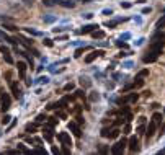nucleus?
Instances as JSON below:
<instances>
[{
  "mask_svg": "<svg viewBox=\"0 0 165 155\" xmlns=\"http://www.w3.org/2000/svg\"><path fill=\"white\" fill-rule=\"evenodd\" d=\"M126 145H128V140L126 139H121L120 142H116L115 145H113V147H111V154H123V150H124V147Z\"/></svg>",
  "mask_w": 165,
  "mask_h": 155,
  "instance_id": "obj_1",
  "label": "nucleus"
},
{
  "mask_svg": "<svg viewBox=\"0 0 165 155\" xmlns=\"http://www.w3.org/2000/svg\"><path fill=\"white\" fill-rule=\"evenodd\" d=\"M0 103H2V111L5 113V111H8V108H10V103H12V100H10V96L7 95V93H2L0 91Z\"/></svg>",
  "mask_w": 165,
  "mask_h": 155,
  "instance_id": "obj_2",
  "label": "nucleus"
},
{
  "mask_svg": "<svg viewBox=\"0 0 165 155\" xmlns=\"http://www.w3.org/2000/svg\"><path fill=\"white\" fill-rule=\"evenodd\" d=\"M157 57H159V52H155V51L149 49V51H147V54L144 56V62H145V64L155 62V60H157Z\"/></svg>",
  "mask_w": 165,
  "mask_h": 155,
  "instance_id": "obj_3",
  "label": "nucleus"
},
{
  "mask_svg": "<svg viewBox=\"0 0 165 155\" xmlns=\"http://www.w3.org/2000/svg\"><path fill=\"white\" fill-rule=\"evenodd\" d=\"M129 150H131V152H139V150H141L139 139H137V137H131V139H129Z\"/></svg>",
  "mask_w": 165,
  "mask_h": 155,
  "instance_id": "obj_4",
  "label": "nucleus"
},
{
  "mask_svg": "<svg viewBox=\"0 0 165 155\" xmlns=\"http://www.w3.org/2000/svg\"><path fill=\"white\" fill-rule=\"evenodd\" d=\"M57 137H59V140H60L64 145H67V147H70V145H72V139H70V135L67 134V132H60Z\"/></svg>",
  "mask_w": 165,
  "mask_h": 155,
  "instance_id": "obj_5",
  "label": "nucleus"
},
{
  "mask_svg": "<svg viewBox=\"0 0 165 155\" xmlns=\"http://www.w3.org/2000/svg\"><path fill=\"white\" fill-rule=\"evenodd\" d=\"M137 98H139V96H137V93H131V95L124 96V98H121L118 103H120V105H126V103H129V101H136Z\"/></svg>",
  "mask_w": 165,
  "mask_h": 155,
  "instance_id": "obj_6",
  "label": "nucleus"
},
{
  "mask_svg": "<svg viewBox=\"0 0 165 155\" xmlns=\"http://www.w3.org/2000/svg\"><path fill=\"white\" fill-rule=\"evenodd\" d=\"M43 132H44V139L48 140V142H51L52 140V126H44L43 127Z\"/></svg>",
  "mask_w": 165,
  "mask_h": 155,
  "instance_id": "obj_7",
  "label": "nucleus"
},
{
  "mask_svg": "<svg viewBox=\"0 0 165 155\" xmlns=\"http://www.w3.org/2000/svg\"><path fill=\"white\" fill-rule=\"evenodd\" d=\"M101 54H103L101 51H92L90 54H88V56L85 57V62H87V64H90V62H93V60H95L96 57H98V56H101Z\"/></svg>",
  "mask_w": 165,
  "mask_h": 155,
  "instance_id": "obj_8",
  "label": "nucleus"
},
{
  "mask_svg": "<svg viewBox=\"0 0 165 155\" xmlns=\"http://www.w3.org/2000/svg\"><path fill=\"white\" fill-rule=\"evenodd\" d=\"M155 127H157V124H155L154 121H152V123H149L147 129H145V135H147V139H149V137H152V135L155 134Z\"/></svg>",
  "mask_w": 165,
  "mask_h": 155,
  "instance_id": "obj_9",
  "label": "nucleus"
},
{
  "mask_svg": "<svg viewBox=\"0 0 165 155\" xmlns=\"http://www.w3.org/2000/svg\"><path fill=\"white\" fill-rule=\"evenodd\" d=\"M69 129L74 132L75 137H80V135H82V132H80V129H79V126H77V123H74V121H70V123H69Z\"/></svg>",
  "mask_w": 165,
  "mask_h": 155,
  "instance_id": "obj_10",
  "label": "nucleus"
},
{
  "mask_svg": "<svg viewBox=\"0 0 165 155\" xmlns=\"http://www.w3.org/2000/svg\"><path fill=\"white\" fill-rule=\"evenodd\" d=\"M98 30V25H85L82 30H80V33L82 35H88V33H92V31Z\"/></svg>",
  "mask_w": 165,
  "mask_h": 155,
  "instance_id": "obj_11",
  "label": "nucleus"
},
{
  "mask_svg": "<svg viewBox=\"0 0 165 155\" xmlns=\"http://www.w3.org/2000/svg\"><path fill=\"white\" fill-rule=\"evenodd\" d=\"M16 67H18V72H20V79H25L26 77V64L20 60V62L16 64Z\"/></svg>",
  "mask_w": 165,
  "mask_h": 155,
  "instance_id": "obj_12",
  "label": "nucleus"
},
{
  "mask_svg": "<svg viewBox=\"0 0 165 155\" xmlns=\"http://www.w3.org/2000/svg\"><path fill=\"white\" fill-rule=\"evenodd\" d=\"M12 91H13V96H15L16 100L21 98V90H20V87L16 85V83H12Z\"/></svg>",
  "mask_w": 165,
  "mask_h": 155,
  "instance_id": "obj_13",
  "label": "nucleus"
},
{
  "mask_svg": "<svg viewBox=\"0 0 165 155\" xmlns=\"http://www.w3.org/2000/svg\"><path fill=\"white\" fill-rule=\"evenodd\" d=\"M92 36H93L95 39H101V38H105V33L101 30H95V31H92Z\"/></svg>",
  "mask_w": 165,
  "mask_h": 155,
  "instance_id": "obj_14",
  "label": "nucleus"
},
{
  "mask_svg": "<svg viewBox=\"0 0 165 155\" xmlns=\"http://www.w3.org/2000/svg\"><path fill=\"white\" fill-rule=\"evenodd\" d=\"M59 3L62 7H65V8H74V7H75V3H74V2H70V0H60Z\"/></svg>",
  "mask_w": 165,
  "mask_h": 155,
  "instance_id": "obj_15",
  "label": "nucleus"
},
{
  "mask_svg": "<svg viewBox=\"0 0 165 155\" xmlns=\"http://www.w3.org/2000/svg\"><path fill=\"white\" fill-rule=\"evenodd\" d=\"M155 28H157V30H162V28H165V15L162 16V18H160L159 21H157V25H155Z\"/></svg>",
  "mask_w": 165,
  "mask_h": 155,
  "instance_id": "obj_16",
  "label": "nucleus"
},
{
  "mask_svg": "<svg viewBox=\"0 0 165 155\" xmlns=\"http://www.w3.org/2000/svg\"><path fill=\"white\" fill-rule=\"evenodd\" d=\"M132 85H134V88H141V87L144 85V80H142V77H137V79H136V82L132 83Z\"/></svg>",
  "mask_w": 165,
  "mask_h": 155,
  "instance_id": "obj_17",
  "label": "nucleus"
},
{
  "mask_svg": "<svg viewBox=\"0 0 165 155\" xmlns=\"http://www.w3.org/2000/svg\"><path fill=\"white\" fill-rule=\"evenodd\" d=\"M152 121H154L155 124H160V123H162V114H160V113H155V114L152 116Z\"/></svg>",
  "mask_w": 165,
  "mask_h": 155,
  "instance_id": "obj_18",
  "label": "nucleus"
},
{
  "mask_svg": "<svg viewBox=\"0 0 165 155\" xmlns=\"http://www.w3.org/2000/svg\"><path fill=\"white\" fill-rule=\"evenodd\" d=\"M80 85H82V87H90V85H92V82L88 80L87 77H82V79H80Z\"/></svg>",
  "mask_w": 165,
  "mask_h": 155,
  "instance_id": "obj_19",
  "label": "nucleus"
},
{
  "mask_svg": "<svg viewBox=\"0 0 165 155\" xmlns=\"http://www.w3.org/2000/svg\"><path fill=\"white\" fill-rule=\"evenodd\" d=\"M3 59H5V62H7V64H13V57L10 56V52L3 54Z\"/></svg>",
  "mask_w": 165,
  "mask_h": 155,
  "instance_id": "obj_20",
  "label": "nucleus"
},
{
  "mask_svg": "<svg viewBox=\"0 0 165 155\" xmlns=\"http://www.w3.org/2000/svg\"><path fill=\"white\" fill-rule=\"evenodd\" d=\"M18 150H20V152H23V154H30V149H26L25 144H18Z\"/></svg>",
  "mask_w": 165,
  "mask_h": 155,
  "instance_id": "obj_21",
  "label": "nucleus"
},
{
  "mask_svg": "<svg viewBox=\"0 0 165 155\" xmlns=\"http://www.w3.org/2000/svg\"><path fill=\"white\" fill-rule=\"evenodd\" d=\"M118 135H120V131H118V129H113V131L110 132V137H111V139H116Z\"/></svg>",
  "mask_w": 165,
  "mask_h": 155,
  "instance_id": "obj_22",
  "label": "nucleus"
},
{
  "mask_svg": "<svg viewBox=\"0 0 165 155\" xmlns=\"http://www.w3.org/2000/svg\"><path fill=\"white\" fill-rule=\"evenodd\" d=\"M10 119H12L10 116H8V114H5V116H3V119H2V124H3V126H5V124H8V123H10Z\"/></svg>",
  "mask_w": 165,
  "mask_h": 155,
  "instance_id": "obj_23",
  "label": "nucleus"
},
{
  "mask_svg": "<svg viewBox=\"0 0 165 155\" xmlns=\"http://www.w3.org/2000/svg\"><path fill=\"white\" fill-rule=\"evenodd\" d=\"M43 43H44V44L48 46V47H52V46H54V43H52V39H48V38H46V39L43 41Z\"/></svg>",
  "mask_w": 165,
  "mask_h": 155,
  "instance_id": "obj_24",
  "label": "nucleus"
},
{
  "mask_svg": "<svg viewBox=\"0 0 165 155\" xmlns=\"http://www.w3.org/2000/svg\"><path fill=\"white\" fill-rule=\"evenodd\" d=\"M137 134H139V135L145 134V127H144V126H142V124H141L139 127H137Z\"/></svg>",
  "mask_w": 165,
  "mask_h": 155,
  "instance_id": "obj_25",
  "label": "nucleus"
},
{
  "mask_svg": "<svg viewBox=\"0 0 165 155\" xmlns=\"http://www.w3.org/2000/svg\"><path fill=\"white\" fill-rule=\"evenodd\" d=\"M38 82H39V83H48V82H49V77H39Z\"/></svg>",
  "mask_w": 165,
  "mask_h": 155,
  "instance_id": "obj_26",
  "label": "nucleus"
},
{
  "mask_svg": "<svg viewBox=\"0 0 165 155\" xmlns=\"http://www.w3.org/2000/svg\"><path fill=\"white\" fill-rule=\"evenodd\" d=\"M44 21L46 23H52V21H56V16H44Z\"/></svg>",
  "mask_w": 165,
  "mask_h": 155,
  "instance_id": "obj_27",
  "label": "nucleus"
},
{
  "mask_svg": "<svg viewBox=\"0 0 165 155\" xmlns=\"http://www.w3.org/2000/svg\"><path fill=\"white\" fill-rule=\"evenodd\" d=\"M26 31H28L30 35H33V36H39V33H38L36 30H31V28H26Z\"/></svg>",
  "mask_w": 165,
  "mask_h": 155,
  "instance_id": "obj_28",
  "label": "nucleus"
},
{
  "mask_svg": "<svg viewBox=\"0 0 165 155\" xmlns=\"http://www.w3.org/2000/svg\"><path fill=\"white\" fill-rule=\"evenodd\" d=\"M46 119H48V118H46V114H39L38 118H36V121H38V123H43V121H46Z\"/></svg>",
  "mask_w": 165,
  "mask_h": 155,
  "instance_id": "obj_29",
  "label": "nucleus"
},
{
  "mask_svg": "<svg viewBox=\"0 0 165 155\" xmlns=\"http://www.w3.org/2000/svg\"><path fill=\"white\" fill-rule=\"evenodd\" d=\"M64 90H65V91H70V90H74V83H67V85L64 87Z\"/></svg>",
  "mask_w": 165,
  "mask_h": 155,
  "instance_id": "obj_30",
  "label": "nucleus"
},
{
  "mask_svg": "<svg viewBox=\"0 0 165 155\" xmlns=\"http://www.w3.org/2000/svg\"><path fill=\"white\" fill-rule=\"evenodd\" d=\"M110 132H111L110 129H103L101 131V135H103V137H110Z\"/></svg>",
  "mask_w": 165,
  "mask_h": 155,
  "instance_id": "obj_31",
  "label": "nucleus"
},
{
  "mask_svg": "<svg viewBox=\"0 0 165 155\" xmlns=\"http://www.w3.org/2000/svg\"><path fill=\"white\" fill-rule=\"evenodd\" d=\"M145 75H149V70H147V69L141 70V72H139V75H137V77H145Z\"/></svg>",
  "mask_w": 165,
  "mask_h": 155,
  "instance_id": "obj_32",
  "label": "nucleus"
},
{
  "mask_svg": "<svg viewBox=\"0 0 165 155\" xmlns=\"http://www.w3.org/2000/svg\"><path fill=\"white\" fill-rule=\"evenodd\" d=\"M98 98H100V96H98V93H92V95H90V100L92 101H96Z\"/></svg>",
  "mask_w": 165,
  "mask_h": 155,
  "instance_id": "obj_33",
  "label": "nucleus"
},
{
  "mask_svg": "<svg viewBox=\"0 0 165 155\" xmlns=\"http://www.w3.org/2000/svg\"><path fill=\"white\" fill-rule=\"evenodd\" d=\"M0 52H2V54H7V52H8V47H7V46H0Z\"/></svg>",
  "mask_w": 165,
  "mask_h": 155,
  "instance_id": "obj_34",
  "label": "nucleus"
},
{
  "mask_svg": "<svg viewBox=\"0 0 165 155\" xmlns=\"http://www.w3.org/2000/svg\"><path fill=\"white\" fill-rule=\"evenodd\" d=\"M121 7L123 8H131V3L129 2H121Z\"/></svg>",
  "mask_w": 165,
  "mask_h": 155,
  "instance_id": "obj_35",
  "label": "nucleus"
},
{
  "mask_svg": "<svg viewBox=\"0 0 165 155\" xmlns=\"http://www.w3.org/2000/svg\"><path fill=\"white\" fill-rule=\"evenodd\" d=\"M116 46H118V47H128L126 43H123V41H116Z\"/></svg>",
  "mask_w": 165,
  "mask_h": 155,
  "instance_id": "obj_36",
  "label": "nucleus"
},
{
  "mask_svg": "<svg viewBox=\"0 0 165 155\" xmlns=\"http://www.w3.org/2000/svg\"><path fill=\"white\" fill-rule=\"evenodd\" d=\"M56 123H57V121H56V118H49V124L51 126H56Z\"/></svg>",
  "mask_w": 165,
  "mask_h": 155,
  "instance_id": "obj_37",
  "label": "nucleus"
},
{
  "mask_svg": "<svg viewBox=\"0 0 165 155\" xmlns=\"http://www.w3.org/2000/svg\"><path fill=\"white\" fill-rule=\"evenodd\" d=\"M103 15H113V10H103Z\"/></svg>",
  "mask_w": 165,
  "mask_h": 155,
  "instance_id": "obj_38",
  "label": "nucleus"
},
{
  "mask_svg": "<svg viewBox=\"0 0 165 155\" xmlns=\"http://www.w3.org/2000/svg\"><path fill=\"white\" fill-rule=\"evenodd\" d=\"M36 152H38V154H44V155H46V150L41 149V147H38V149H36Z\"/></svg>",
  "mask_w": 165,
  "mask_h": 155,
  "instance_id": "obj_39",
  "label": "nucleus"
},
{
  "mask_svg": "<svg viewBox=\"0 0 165 155\" xmlns=\"http://www.w3.org/2000/svg\"><path fill=\"white\" fill-rule=\"evenodd\" d=\"M33 131H35V126H28L26 127V132H33Z\"/></svg>",
  "mask_w": 165,
  "mask_h": 155,
  "instance_id": "obj_40",
  "label": "nucleus"
},
{
  "mask_svg": "<svg viewBox=\"0 0 165 155\" xmlns=\"http://www.w3.org/2000/svg\"><path fill=\"white\" fill-rule=\"evenodd\" d=\"M126 56H129V52H120V54H118V57H126Z\"/></svg>",
  "mask_w": 165,
  "mask_h": 155,
  "instance_id": "obj_41",
  "label": "nucleus"
},
{
  "mask_svg": "<svg viewBox=\"0 0 165 155\" xmlns=\"http://www.w3.org/2000/svg\"><path fill=\"white\" fill-rule=\"evenodd\" d=\"M5 28H7V30H10V31H15V30H16L15 26H12V25H8V26H5Z\"/></svg>",
  "mask_w": 165,
  "mask_h": 155,
  "instance_id": "obj_42",
  "label": "nucleus"
},
{
  "mask_svg": "<svg viewBox=\"0 0 165 155\" xmlns=\"http://www.w3.org/2000/svg\"><path fill=\"white\" fill-rule=\"evenodd\" d=\"M75 93H77V96H79V98H82V96H84V91H82V90H79V91H75Z\"/></svg>",
  "mask_w": 165,
  "mask_h": 155,
  "instance_id": "obj_43",
  "label": "nucleus"
},
{
  "mask_svg": "<svg viewBox=\"0 0 165 155\" xmlns=\"http://www.w3.org/2000/svg\"><path fill=\"white\" fill-rule=\"evenodd\" d=\"M100 152H101V154H105V152H108V147H100Z\"/></svg>",
  "mask_w": 165,
  "mask_h": 155,
  "instance_id": "obj_44",
  "label": "nucleus"
},
{
  "mask_svg": "<svg viewBox=\"0 0 165 155\" xmlns=\"http://www.w3.org/2000/svg\"><path fill=\"white\" fill-rule=\"evenodd\" d=\"M129 131H131V126H129V124H126V127H124V132H126V134H128Z\"/></svg>",
  "mask_w": 165,
  "mask_h": 155,
  "instance_id": "obj_45",
  "label": "nucleus"
},
{
  "mask_svg": "<svg viewBox=\"0 0 165 155\" xmlns=\"http://www.w3.org/2000/svg\"><path fill=\"white\" fill-rule=\"evenodd\" d=\"M51 150H52V154H59V149H57V147H52Z\"/></svg>",
  "mask_w": 165,
  "mask_h": 155,
  "instance_id": "obj_46",
  "label": "nucleus"
},
{
  "mask_svg": "<svg viewBox=\"0 0 165 155\" xmlns=\"http://www.w3.org/2000/svg\"><path fill=\"white\" fill-rule=\"evenodd\" d=\"M62 152H64V154H65V155H69V154H70V150H69V149H67V145H65V149H64V150H62Z\"/></svg>",
  "mask_w": 165,
  "mask_h": 155,
  "instance_id": "obj_47",
  "label": "nucleus"
},
{
  "mask_svg": "<svg viewBox=\"0 0 165 155\" xmlns=\"http://www.w3.org/2000/svg\"><path fill=\"white\" fill-rule=\"evenodd\" d=\"M149 12H150V7H145L144 10H142V13H149Z\"/></svg>",
  "mask_w": 165,
  "mask_h": 155,
  "instance_id": "obj_48",
  "label": "nucleus"
},
{
  "mask_svg": "<svg viewBox=\"0 0 165 155\" xmlns=\"http://www.w3.org/2000/svg\"><path fill=\"white\" fill-rule=\"evenodd\" d=\"M121 123H123V119H121V118H120V119H118V121H115V126H120Z\"/></svg>",
  "mask_w": 165,
  "mask_h": 155,
  "instance_id": "obj_49",
  "label": "nucleus"
},
{
  "mask_svg": "<svg viewBox=\"0 0 165 155\" xmlns=\"http://www.w3.org/2000/svg\"><path fill=\"white\" fill-rule=\"evenodd\" d=\"M124 67H126V69H131V67H132V64H131V62H128V64H124Z\"/></svg>",
  "mask_w": 165,
  "mask_h": 155,
  "instance_id": "obj_50",
  "label": "nucleus"
},
{
  "mask_svg": "<svg viewBox=\"0 0 165 155\" xmlns=\"http://www.w3.org/2000/svg\"><path fill=\"white\" fill-rule=\"evenodd\" d=\"M92 0H84V3H90Z\"/></svg>",
  "mask_w": 165,
  "mask_h": 155,
  "instance_id": "obj_51",
  "label": "nucleus"
},
{
  "mask_svg": "<svg viewBox=\"0 0 165 155\" xmlns=\"http://www.w3.org/2000/svg\"><path fill=\"white\" fill-rule=\"evenodd\" d=\"M164 13H165V8H164Z\"/></svg>",
  "mask_w": 165,
  "mask_h": 155,
  "instance_id": "obj_52",
  "label": "nucleus"
},
{
  "mask_svg": "<svg viewBox=\"0 0 165 155\" xmlns=\"http://www.w3.org/2000/svg\"><path fill=\"white\" fill-rule=\"evenodd\" d=\"M164 114H165V110H164Z\"/></svg>",
  "mask_w": 165,
  "mask_h": 155,
  "instance_id": "obj_53",
  "label": "nucleus"
}]
</instances>
